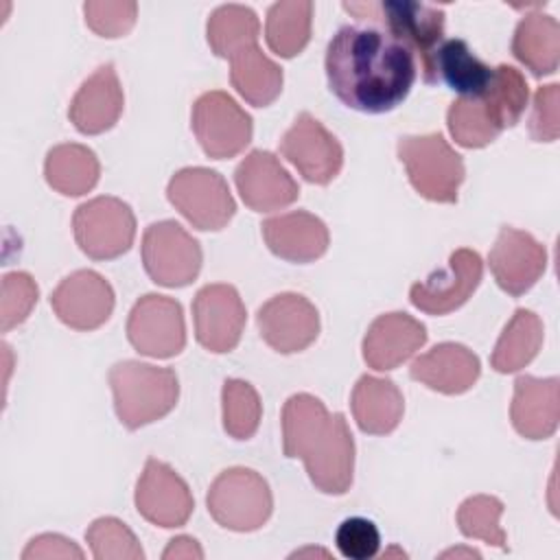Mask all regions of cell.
Segmentation results:
<instances>
[{
    "instance_id": "21",
    "label": "cell",
    "mask_w": 560,
    "mask_h": 560,
    "mask_svg": "<svg viewBox=\"0 0 560 560\" xmlns=\"http://www.w3.org/2000/svg\"><path fill=\"white\" fill-rule=\"evenodd\" d=\"M125 107V94L112 63L98 66L70 101L68 118L77 131L96 136L112 129Z\"/></svg>"
},
{
    "instance_id": "13",
    "label": "cell",
    "mask_w": 560,
    "mask_h": 560,
    "mask_svg": "<svg viewBox=\"0 0 560 560\" xmlns=\"http://www.w3.org/2000/svg\"><path fill=\"white\" fill-rule=\"evenodd\" d=\"M256 326L262 341L280 354L306 350L319 335V313L315 304L300 293H278L256 313Z\"/></svg>"
},
{
    "instance_id": "41",
    "label": "cell",
    "mask_w": 560,
    "mask_h": 560,
    "mask_svg": "<svg viewBox=\"0 0 560 560\" xmlns=\"http://www.w3.org/2000/svg\"><path fill=\"white\" fill-rule=\"evenodd\" d=\"M529 133L536 142H553L560 136V85H540L534 94Z\"/></svg>"
},
{
    "instance_id": "5",
    "label": "cell",
    "mask_w": 560,
    "mask_h": 560,
    "mask_svg": "<svg viewBox=\"0 0 560 560\" xmlns=\"http://www.w3.org/2000/svg\"><path fill=\"white\" fill-rule=\"evenodd\" d=\"M343 9L354 13L359 20L378 22L383 31L418 55L420 70L444 39V11L433 4L416 0H385L343 2Z\"/></svg>"
},
{
    "instance_id": "36",
    "label": "cell",
    "mask_w": 560,
    "mask_h": 560,
    "mask_svg": "<svg viewBox=\"0 0 560 560\" xmlns=\"http://www.w3.org/2000/svg\"><path fill=\"white\" fill-rule=\"evenodd\" d=\"M501 514H503V503L497 497L475 494L459 505L457 525L466 538H477L505 551L508 542H505V532L499 523Z\"/></svg>"
},
{
    "instance_id": "7",
    "label": "cell",
    "mask_w": 560,
    "mask_h": 560,
    "mask_svg": "<svg viewBox=\"0 0 560 560\" xmlns=\"http://www.w3.org/2000/svg\"><path fill=\"white\" fill-rule=\"evenodd\" d=\"M72 232L81 252L94 260H112L129 252L136 238V217L118 197H94L72 214Z\"/></svg>"
},
{
    "instance_id": "33",
    "label": "cell",
    "mask_w": 560,
    "mask_h": 560,
    "mask_svg": "<svg viewBox=\"0 0 560 560\" xmlns=\"http://www.w3.org/2000/svg\"><path fill=\"white\" fill-rule=\"evenodd\" d=\"M446 125L453 140L466 149H481L503 131L481 96H457L448 105Z\"/></svg>"
},
{
    "instance_id": "40",
    "label": "cell",
    "mask_w": 560,
    "mask_h": 560,
    "mask_svg": "<svg viewBox=\"0 0 560 560\" xmlns=\"http://www.w3.org/2000/svg\"><path fill=\"white\" fill-rule=\"evenodd\" d=\"M335 545L343 558L370 560L378 553L381 534L370 518L350 516L335 532Z\"/></svg>"
},
{
    "instance_id": "38",
    "label": "cell",
    "mask_w": 560,
    "mask_h": 560,
    "mask_svg": "<svg viewBox=\"0 0 560 560\" xmlns=\"http://www.w3.org/2000/svg\"><path fill=\"white\" fill-rule=\"evenodd\" d=\"M37 284L24 271H11L2 278V295H0V328L2 332L22 324L35 302H37Z\"/></svg>"
},
{
    "instance_id": "17",
    "label": "cell",
    "mask_w": 560,
    "mask_h": 560,
    "mask_svg": "<svg viewBox=\"0 0 560 560\" xmlns=\"http://www.w3.org/2000/svg\"><path fill=\"white\" fill-rule=\"evenodd\" d=\"M50 306L66 326L74 330H94L103 326L114 311V289L101 273L79 269L55 287Z\"/></svg>"
},
{
    "instance_id": "12",
    "label": "cell",
    "mask_w": 560,
    "mask_h": 560,
    "mask_svg": "<svg viewBox=\"0 0 560 560\" xmlns=\"http://www.w3.org/2000/svg\"><path fill=\"white\" fill-rule=\"evenodd\" d=\"M280 153L311 184H330L343 164L339 140L308 112L298 114L280 140Z\"/></svg>"
},
{
    "instance_id": "35",
    "label": "cell",
    "mask_w": 560,
    "mask_h": 560,
    "mask_svg": "<svg viewBox=\"0 0 560 560\" xmlns=\"http://www.w3.org/2000/svg\"><path fill=\"white\" fill-rule=\"evenodd\" d=\"M223 429L234 440H249L260 424L262 405L258 392L241 378H228L221 389Z\"/></svg>"
},
{
    "instance_id": "3",
    "label": "cell",
    "mask_w": 560,
    "mask_h": 560,
    "mask_svg": "<svg viewBox=\"0 0 560 560\" xmlns=\"http://www.w3.org/2000/svg\"><path fill=\"white\" fill-rule=\"evenodd\" d=\"M114 409L122 427L136 431L175 409L179 381L175 370L142 361H120L109 370Z\"/></svg>"
},
{
    "instance_id": "10",
    "label": "cell",
    "mask_w": 560,
    "mask_h": 560,
    "mask_svg": "<svg viewBox=\"0 0 560 560\" xmlns=\"http://www.w3.org/2000/svg\"><path fill=\"white\" fill-rule=\"evenodd\" d=\"M201 247L177 221L151 223L142 234V265L155 284L177 289L190 284L201 269Z\"/></svg>"
},
{
    "instance_id": "23",
    "label": "cell",
    "mask_w": 560,
    "mask_h": 560,
    "mask_svg": "<svg viewBox=\"0 0 560 560\" xmlns=\"http://www.w3.org/2000/svg\"><path fill=\"white\" fill-rule=\"evenodd\" d=\"M260 230L271 254L289 262H313L326 254L330 243L326 223L306 210L269 217Z\"/></svg>"
},
{
    "instance_id": "44",
    "label": "cell",
    "mask_w": 560,
    "mask_h": 560,
    "mask_svg": "<svg viewBox=\"0 0 560 560\" xmlns=\"http://www.w3.org/2000/svg\"><path fill=\"white\" fill-rule=\"evenodd\" d=\"M451 556H472V558H479V551H475V549H451V551L442 553V558H451Z\"/></svg>"
},
{
    "instance_id": "24",
    "label": "cell",
    "mask_w": 560,
    "mask_h": 560,
    "mask_svg": "<svg viewBox=\"0 0 560 560\" xmlns=\"http://www.w3.org/2000/svg\"><path fill=\"white\" fill-rule=\"evenodd\" d=\"M479 374V357L470 348L455 341L433 346L429 352L420 354L409 368V376L413 381H420L429 389L448 396L468 392L477 383Z\"/></svg>"
},
{
    "instance_id": "22",
    "label": "cell",
    "mask_w": 560,
    "mask_h": 560,
    "mask_svg": "<svg viewBox=\"0 0 560 560\" xmlns=\"http://www.w3.org/2000/svg\"><path fill=\"white\" fill-rule=\"evenodd\" d=\"M510 420L516 433L527 440L551 438L560 420V381L521 374L514 381Z\"/></svg>"
},
{
    "instance_id": "9",
    "label": "cell",
    "mask_w": 560,
    "mask_h": 560,
    "mask_svg": "<svg viewBox=\"0 0 560 560\" xmlns=\"http://www.w3.org/2000/svg\"><path fill=\"white\" fill-rule=\"evenodd\" d=\"M190 127L203 153L214 160L238 155L254 133L252 116L223 90L203 92L195 101Z\"/></svg>"
},
{
    "instance_id": "32",
    "label": "cell",
    "mask_w": 560,
    "mask_h": 560,
    "mask_svg": "<svg viewBox=\"0 0 560 560\" xmlns=\"http://www.w3.org/2000/svg\"><path fill=\"white\" fill-rule=\"evenodd\" d=\"M260 22L256 13L245 4L217 7L206 24V37L217 57L232 59L247 46L258 42Z\"/></svg>"
},
{
    "instance_id": "28",
    "label": "cell",
    "mask_w": 560,
    "mask_h": 560,
    "mask_svg": "<svg viewBox=\"0 0 560 560\" xmlns=\"http://www.w3.org/2000/svg\"><path fill=\"white\" fill-rule=\"evenodd\" d=\"M44 175L50 188L61 195L79 197L90 192L101 175L98 158L92 149L77 142H63L46 153Z\"/></svg>"
},
{
    "instance_id": "31",
    "label": "cell",
    "mask_w": 560,
    "mask_h": 560,
    "mask_svg": "<svg viewBox=\"0 0 560 560\" xmlns=\"http://www.w3.org/2000/svg\"><path fill=\"white\" fill-rule=\"evenodd\" d=\"M313 2L308 0H280L273 2L265 20L267 46L284 59L304 50L311 39Z\"/></svg>"
},
{
    "instance_id": "15",
    "label": "cell",
    "mask_w": 560,
    "mask_h": 560,
    "mask_svg": "<svg viewBox=\"0 0 560 560\" xmlns=\"http://www.w3.org/2000/svg\"><path fill=\"white\" fill-rule=\"evenodd\" d=\"M481 276V256L475 249L459 247L448 256L446 269L433 271L424 282L411 284L409 300L422 313L446 315L459 308L475 293Z\"/></svg>"
},
{
    "instance_id": "16",
    "label": "cell",
    "mask_w": 560,
    "mask_h": 560,
    "mask_svg": "<svg viewBox=\"0 0 560 560\" xmlns=\"http://www.w3.org/2000/svg\"><path fill=\"white\" fill-rule=\"evenodd\" d=\"M136 510L160 527H182L192 514L195 501L188 483L164 462L149 457L136 483Z\"/></svg>"
},
{
    "instance_id": "4",
    "label": "cell",
    "mask_w": 560,
    "mask_h": 560,
    "mask_svg": "<svg viewBox=\"0 0 560 560\" xmlns=\"http://www.w3.org/2000/svg\"><path fill=\"white\" fill-rule=\"evenodd\" d=\"M398 160L418 195L438 203H455L466 168L462 155L440 131L402 136L396 144Z\"/></svg>"
},
{
    "instance_id": "39",
    "label": "cell",
    "mask_w": 560,
    "mask_h": 560,
    "mask_svg": "<svg viewBox=\"0 0 560 560\" xmlns=\"http://www.w3.org/2000/svg\"><path fill=\"white\" fill-rule=\"evenodd\" d=\"M85 24L101 37H120L136 24L138 4L131 0H90L83 4Z\"/></svg>"
},
{
    "instance_id": "2",
    "label": "cell",
    "mask_w": 560,
    "mask_h": 560,
    "mask_svg": "<svg viewBox=\"0 0 560 560\" xmlns=\"http://www.w3.org/2000/svg\"><path fill=\"white\" fill-rule=\"evenodd\" d=\"M282 451L302 459L313 486L343 494L354 475V440L343 413H330L311 394H293L282 407Z\"/></svg>"
},
{
    "instance_id": "37",
    "label": "cell",
    "mask_w": 560,
    "mask_h": 560,
    "mask_svg": "<svg viewBox=\"0 0 560 560\" xmlns=\"http://www.w3.org/2000/svg\"><path fill=\"white\" fill-rule=\"evenodd\" d=\"M85 540L96 560H142L144 551L133 536V532L114 516L96 518L88 532Z\"/></svg>"
},
{
    "instance_id": "26",
    "label": "cell",
    "mask_w": 560,
    "mask_h": 560,
    "mask_svg": "<svg viewBox=\"0 0 560 560\" xmlns=\"http://www.w3.org/2000/svg\"><path fill=\"white\" fill-rule=\"evenodd\" d=\"M357 427L370 435L392 433L405 413V398L392 378L363 374L350 396Z\"/></svg>"
},
{
    "instance_id": "14",
    "label": "cell",
    "mask_w": 560,
    "mask_h": 560,
    "mask_svg": "<svg viewBox=\"0 0 560 560\" xmlns=\"http://www.w3.org/2000/svg\"><path fill=\"white\" fill-rule=\"evenodd\" d=\"M192 319L197 341L217 354L238 346L245 328V304L232 284L214 282L197 291L192 300Z\"/></svg>"
},
{
    "instance_id": "11",
    "label": "cell",
    "mask_w": 560,
    "mask_h": 560,
    "mask_svg": "<svg viewBox=\"0 0 560 560\" xmlns=\"http://www.w3.org/2000/svg\"><path fill=\"white\" fill-rule=\"evenodd\" d=\"M129 343L147 357L171 359L186 346L182 304L168 295H142L127 317Z\"/></svg>"
},
{
    "instance_id": "25",
    "label": "cell",
    "mask_w": 560,
    "mask_h": 560,
    "mask_svg": "<svg viewBox=\"0 0 560 560\" xmlns=\"http://www.w3.org/2000/svg\"><path fill=\"white\" fill-rule=\"evenodd\" d=\"M420 72L427 83L444 81L459 96L475 98L488 90L494 68L483 63L464 39L451 37L440 42Z\"/></svg>"
},
{
    "instance_id": "34",
    "label": "cell",
    "mask_w": 560,
    "mask_h": 560,
    "mask_svg": "<svg viewBox=\"0 0 560 560\" xmlns=\"http://www.w3.org/2000/svg\"><path fill=\"white\" fill-rule=\"evenodd\" d=\"M481 98L490 107L499 127L508 129L521 120V116L527 107L529 88H527L525 77L514 66L501 63L494 68L492 81H490L488 90L481 94Z\"/></svg>"
},
{
    "instance_id": "43",
    "label": "cell",
    "mask_w": 560,
    "mask_h": 560,
    "mask_svg": "<svg viewBox=\"0 0 560 560\" xmlns=\"http://www.w3.org/2000/svg\"><path fill=\"white\" fill-rule=\"evenodd\" d=\"M162 558L164 560H171V558H203V551H201V547L197 545V540L192 536H177L168 542Z\"/></svg>"
},
{
    "instance_id": "30",
    "label": "cell",
    "mask_w": 560,
    "mask_h": 560,
    "mask_svg": "<svg viewBox=\"0 0 560 560\" xmlns=\"http://www.w3.org/2000/svg\"><path fill=\"white\" fill-rule=\"evenodd\" d=\"M542 319L529 308H516L492 350L490 365L501 374L518 372L534 361L542 346Z\"/></svg>"
},
{
    "instance_id": "6",
    "label": "cell",
    "mask_w": 560,
    "mask_h": 560,
    "mask_svg": "<svg viewBox=\"0 0 560 560\" xmlns=\"http://www.w3.org/2000/svg\"><path fill=\"white\" fill-rule=\"evenodd\" d=\"M206 505L210 516L225 529H260L273 510L269 483L252 468L234 466L217 475L210 483Z\"/></svg>"
},
{
    "instance_id": "29",
    "label": "cell",
    "mask_w": 560,
    "mask_h": 560,
    "mask_svg": "<svg viewBox=\"0 0 560 560\" xmlns=\"http://www.w3.org/2000/svg\"><path fill=\"white\" fill-rule=\"evenodd\" d=\"M230 81L249 105L267 107L280 96L284 77L282 68L254 44L230 59Z\"/></svg>"
},
{
    "instance_id": "18",
    "label": "cell",
    "mask_w": 560,
    "mask_h": 560,
    "mask_svg": "<svg viewBox=\"0 0 560 560\" xmlns=\"http://www.w3.org/2000/svg\"><path fill=\"white\" fill-rule=\"evenodd\" d=\"M497 284L510 295L529 291L547 269V249L529 232L503 225L488 256Z\"/></svg>"
},
{
    "instance_id": "19",
    "label": "cell",
    "mask_w": 560,
    "mask_h": 560,
    "mask_svg": "<svg viewBox=\"0 0 560 560\" xmlns=\"http://www.w3.org/2000/svg\"><path fill=\"white\" fill-rule=\"evenodd\" d=\"M234 184L243 203L256 212H271L291 206L300 186L282 162L262 149L249 151L234 171Z\"/></svg>"
},
{
    "instance_id": "20",
    "label": "cell",
    "mask_w": 560,
    "mask_h": 560,
    "mask_svg": "<svg viewBox=\"0 0 560 560\" xmlns=\"http://www.w3.org/2000/svg\"><path fill=\"white\" fill-rule=\"evenodd\" d=\"M427 343V328L420 319L394 311L378 315L363 337V361L376 370L387 372L402 365Z\"/></svg>"
},
{
    "instance_id": "1",
    "label": "cell",
    "mask_w": 560,
    "mask_h": 560,
    "mask_svg": "<svg viewBox=\"0 0 560 560\" xmlns=\"http://www.w3.org/2000/svg\"><path fill=\"white\" fill-rule=\"evenodd\" d=\"M324 66L330 92L363 114L392 112L416 81L413 52L378 26H341L326 46Z\"/></svg>"
},
{
    "instance_id": "8",
    "label": "cell",
    "mask_w": 560,
    "mask_h": 560,
    "mask_svg": "<svg viewBox=\"0 0 560 560\" xmlns=\"http://www.w3.org/2000/svg\"><path fill=\"white\" fill-rule=\"evenodd\" d=\"M166 197L197 230H221L236 212L234 197L223 175L206 166L177 171L166 186Z\"/></svg>"
},
{
    "instance_id": "27",
    "label": "cell",
    "mask_w": 560,
    "mask_h": 560,
    "mask_svg": "<svg viewBox=\"0 0 560 560\" xmlns=\"http://www.w3.org/2000/svg\"><path fill=\"white\" fill-rule=\"evenodd\" d=\"M512 55L534 77L553 74L560 63V24L542 11L525 13L512 37Z\"/></svg>"
},
{
    "instance_id": "42",
    "label": "cell",
    "mask_w": 560,
    "mask_h": 560,
    "mask_svg": "<svg viewBox=\"0 0 560 560\" xmlns=\"http://www.w3.org/2000/svg\"><path fill=\"white\" fill-rule=\"evenodd\" d=\"M33 558H83V551L68 538L59 534H42L28 542L22 551V560Z\"/></svg>"
}]
</instances>
